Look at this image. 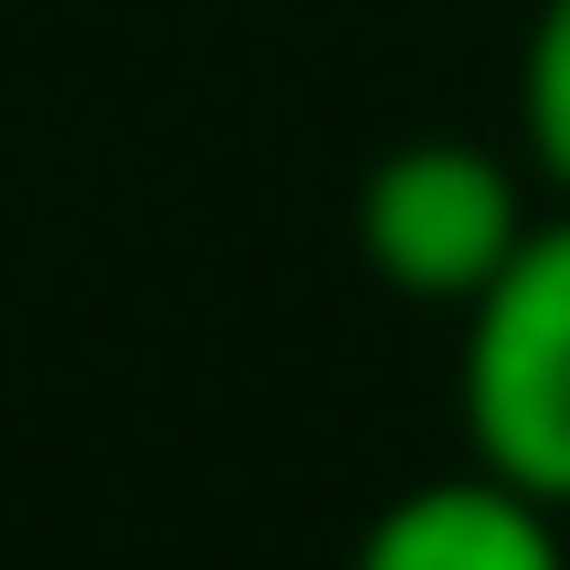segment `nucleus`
I'll use <instances>...</instances> for the list:
<instances>
[{"mask_svg": "<svg viewBox=\"0 0 570 570\" xmlns=\"http://www.w3.org/2000/svg\"><path fill=\"white\" fill-rule=\"evenodd\" d=\"M454 317H465V360H454L465 454L570 518V212L529 223L497 285Z\"/></svg>", "mask_w": 570, "mask_h": 570, "instance_id": "1", "label": "nucleus"}, {"mask_svg": "<svg viewBox=\"0 0 570 570\" xmlns=\"http://www.w3.org/2000/svg\"><path fill=\"white\" fill-rule=\"evenodd\" d=\"M348 244L360 265L412 306H465L487 296L497 265L529 244V190L497 148L475 138H402L360 169L348 202Z\"/></svg>", "mask_w": 570, "mask_h": 570, "instance_id": "2", "label": "nucleus"}, {"mask_svg": "<svg viewBox=\"0 0 570 570\" xmlns=\"http://www.w3.org/2000/svg\"><path fill=\"white\" fill-rule=\"evenodd\" d=\"M348 570H570V550H560V508L465 465V475H433V487H402L360 529Z\"/></svg>", "mask_w": 570, "mask_h": 570, "instance_id": "3", "label": "nucleus"}, {"mask_svg": "<svg viewBox=\"0 0 570 570\" xmlns=\"http://www.w3.org/2000/svg\"><path fill=\"white\" fill-rule=\"evenodd\" d=\"M518 148L570 202V0H539L529 42H518Z\"/></svg>", "mask_w": 570, "mask_h": 570, "instance_id": "4", "label": "nucleus"}]
</instances>
